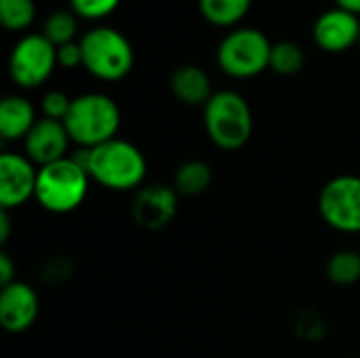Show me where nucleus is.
Returning <instances> with one entry per match:
<instances>
[{
	"label": "nucleus",
	"mask_w": 360,
	"mask_h": 358,
	"mask_svg": "<svg viewBox=\"0 0 360 358\" xmlns=\"http://www.w3.org/2000/svg\"><path fill=\"white\" fill-rule=\"evenodd\" d=\"M148 171V162L143 152L127 141L112 139L97 148H91L89 175L99 186L114 192H129L143 184Z\"/></svg>",
	"instance_id": "obj_1"
},
{
	"label": "nucleus",
	"mask_w": 360,
	"mask_h": 358,
	"mask_svg": "<svg viewBox=\"0 0 360 358\" xmlns=\"http://www.w3.org/2000/svg\"><path fill=\"white\" fill-rule=\"evenodd\" d=\"M63 124L74 143L80 148H97L116 139L120 129V108L103 93H84L74 97Z\"/></svg>",
	"instance_id": "obj_2"
},
{
	"label": "nucleus",
	"mask_w": 360,
	"mask_h": 358,
	"mask_svg": "<svg viewBox=\"0 0 360 358\" xmlns=\"http://www.w3.org/2000/svg\"><path fill=\"white\" fill-rule=\"evenodd\" d=\"M89 173L72 158H63L38 169L36 203L55 215L76 211L89 194Z\"/></svg>",
	"instance_id": "obj_3"
},
{
	"label": "nucleus",
	"mask_w": 360,
	"mask_h": 358,
	"mask_svg": "<svg viewBox=\"0 0 360 358\" xmlns=\"http://www.w3.org/2000/svg\"><path fill=\"white\" fill-rule=\"evenodd\" d=\"M209 139L221 150H240L253 135V112L236 91H217L202 112Z\"/></svg>",
	"instance_id": "obj_4"
},
{
	"label": "nucleus",
	"mask_w": 360,
	"mask_h": 358,
	"mask_svg": "<svg viewBox=\"0 0 360 358\" xmlns=\"http://www.w3.org/2000/svg\"><path fill=\"white\" fill-rule=\"evenodd\" d=\"M82 68L103 82L122 80L135 65V51L129 38L108 25L93 27L80 38Z\"/></svg>",
	"instance_id": "obj_5"
},
{
	"label": "nucleus",
	"mask_w": 360,
	"mask_h": 358,
	"mask_svg": "<svg viewBox=\"0 0 360 358\" xmlns=\"http://www.w3.org/2000/svg\"><path fill=\"white\" fill-rule=\"evenodd\" d=\"M272 42L255 27H234L219 42L217 63L232 78H253L270 68Z\"/></svg>",
	"instance_id": "obj_6"
},
{
	"label": "nucleus",
	"mask_w": 360,
	"mask_h": 358,
	"mask_svg": "<svg viewBox=\"0 0 360 358\" xmlns=\"http://www.w3.org/2000/svg\"><path fill=\"white\" fill-rule=\"evenodd\" d=\"M57 68V46L42 34L23 36L11 51L8 74L21 89H36L44 84Z\"/></svg>",
	"instance_id": "obj_7"
},
{
	"label": "nucleus",
	"mask_w": 360,
	"mask_h": 358,
	"mask_svg": "<svg viewBox=\"0 0 360 358\" xmlns=\"http://www.w3.org/2000/svg\"><path fill=\"white\" fill-rule=\"evenodd\" d=\"M319 213L327 226L338 232H360V177L338 175L329 179L319 194Z\"/></svg>",
	"instance_id": "obj_8"
},
{
	"label": "nucleus",
	"mask_w": 360,
	"mask_h": 358,
	"mask_svg": "<svg viewBox=\"0 0 360 358\" xmlns=\"http://www.w3.org/2000/svg\"><path fill=\"white\" fill-rule=\"evenodd\" d=\"M38 169L25 154L4 152L0 156V209L11 211L36 194Z\"/></svg>",
	"instance_id": "obj_9"
},
{
	"label": "nucleus",
	"mask_w": 360,
	"mask_h": 358,
	"mask_svg": "<svg viewBox=\"0 0 360 358\" xmlns=\"http://www.w3.org/2000/svg\"><path fill=\"white\" fill-rule=\"evenodd\" d=\"M177 192L165 184H150L135 192L133 198V219L143 230H165L177 213Z\"/></svg>",
	"instance_id": "obj_10"
},
{
	"label": "nucleus",
	"mask_w": 360,
	"mask_h": 358,
	"mask_svg": "<svg viewBox=\"0 0 360 358\" xmlns=\"http://www.w3.org/2000/svg\"><path fill=\"white\" fill-rule=\"evenodd\" d=\"M70 141H72L70 133L61 120L42 116L23 139V148H25V156L40 169L51 162L68 158Z\"/></svg>",
	"instance_id": "obj_11"
},
{
	"label": "nucleus",
	"mask_w": 360,
	"mask_h": 358,
	"mask_svg": "<svg viewBox=\"0 0 360 358\" xmlns=\"http://www.w3.org/2000/svg\"><path fill=\"white\" fill-rule=\"evenodd\" d=\"M314 42L327 53H344L359 44L360 19L359 15L344 11L340 6L325 11L312 27Z\"/></svg>",
	"instance_id": "obj_12"
},
{
	"label": "nucleus",
	"mask_w": 360,
	"mask_h": 358,
	"mask_svg": "<svg viewBox=\"0 0 360 358\" xmlns=\"http://www.w3.org/2000/svg\"><path fill=\"white\" fill-rule=\"evenodd\" d=\"M40 302L34 287L15 281L0 291V325L8 333L27 331L38 319Z\"/></svg>",
	"instance_id": "obj_13"
},
{
	"label": "nucleus",
	"mask_w": 360,
	"mask_h": 358,
	"mask_svg": "<svg viewBox=\"0 0 360 358\" xmlns=\"http://www.w3.org/2000/svg\"><path fill=\"white\" fill-rule=\"evenodd\" d=\"M171 93L186 106H207L213 97V84L209 74L198 65H179L169 78Z\"/></svg>",
	"instance_id": "obj_14"
},
{
	"label": "nucleus",
	"mask_w": 360,
	"mask_h": 358,
	"mask_svg": "<svg viewBox=\"0 0 360 358\" xmlns=\"http://www.w3.org/2000/svg\"><path fill=\"white\" fill-rule=\"evenodd\" d=\"M36 122V110L27 97L8 95L0 101V135L4 141L25 139Z\"/></svg>",
	"instance_id": "obj_15"
},
{
	"label": "nucleus",
	"mask_w": 360,
	"mask_h": 358,
	"mask_svg": "<svg viewBox=\"0 0 360 358\" xmlns=\"http://www.w3.org/2000/svg\"><path fill=\"white\" fill-rule=\"evenodd\" d=\"M213 181V171L207 162L202 160H188L184 165H179V169L175 171V179H173V188L179 196H200L211 188Z\"/></svg>",
	"instance_id": "obj_16"
},
{
	"label": "nucleus",
	"mask_w": 360,
	"mask_h": 358,
	"mask_svg": "<svg viewBox=\"0 0 360 358\" xmlns=\"http://www.w3.org/2000/svg\"><path fill=\"white\" fill-rule=\"evenodd\" d=\"M253 0H198V11L200 15L217 27H232L238 25Z\"/></svg>",
	"instance_id": "obj_17"
},
{
	"label": "nucleus",
	"mask_w": 360,
	"mask_h": 358,
	"mask_svg": "<svg viewBox=\"0 0 360 358\" xmlns=\"http://www.w3.org/2000/svg\"><path fill=\"white\" fill-rule=\"evenodd\" d=\"M306 65L304 49L293 40H278L272 42L270 53V70L278 76H295Z\"/></svg>",
	"instance_id": "obj_18"
},
{
	"label": "nucleus",
	"mask_w": 360,
	"mask_h": 358,
	"mask_svg": "<svg viewBox=\"0 0 360 358\" xmlns=\"http://www.w3.org/2000/svg\"><path fill=\"white\" fill-rule=\"evenodd\" d=\"M327 276L333 285L350 287L360 281V253L352 249H342L333 253L327 262Z\"/></svg>",
	"instance_id": "obj_19"
},
{
	"label": "nucleus",
	"mask_w": 360,
	"mask_h": 358,
	"mask_svg": "<svg viewBox=\"0 0 360 358\" xmlns=\"http://www.w3.org/2000/svg\"><path fill=\"white\" fill-rule=\"evenodd\" d=\"M78 19L80 17L74 11H55L44 19L40 34L55 46L74 42L78 34Z\"/></svg>",
	"instance_id": "obj_20"
},
{
	"label": "nucleus",
	"mask_w": 360,
	"mask_h": 358,
	"mask_svg": "<svg viewBox=\"0 0 360 358\" xmlns=\"http://www.w3.org/2000/svg\"><path fill=\"white\" fill-rule=\"evenodd\" d=\"M34 0H0V21L8 32H23L34 23Z\"/></svg>",
	"instance_id": "obj_21"
},
{
	"label": "nucleus",
	"mask_w": 360,
	"mask_h": 358,
	"mask_svg": "<svg viewBox=\"0 0 360 358\" xmlns=\"http://www.w3.org/2000/svg\"><path fill=\"white\" fill-rule=\"evenodd\" d=\"M122 0H70V11H74L80 19L97 21L112 15Z\"/></svg>",
	"instance_id": "obj_22"
},
{
	"label": "nucleus",
	"mask_w": 360,
	"mask_h": 358,
	"mask_svg": "<svg viewBox=\"0 0 360 358\" xmlns=\"http://www.w3.org/2000/svg\"><path fill=\"white\" fill-rule=\"evenodd\" d=\"M72 97H68V93L63 91H49L44 93L42 101H40V108H42V114L44 118H53V120H65L70 108H72Z\"/></svg>",
	"instance_id": "obj_23"
},
{
	"label": "nucleus",
	"mask_w": 360,
	"mask_h": 358,
	"mask_svg": "<svg viewBox=\"0 0 360 358\" xmlns=\"http://www.w3.org/2000/svg\"><path fill=\"white\" fill-rule=\"evenodd\" d=\"M57 65L59 68H68V70L82 65V46H80V40H74V42H68V44L57 46Z\"/></svg>",
	"instance_id": "obj_24"
},
{
	"label": "nucleus",
	"mask_w": 360,
	"mask_h": 358,
	"mask_svg": "<svg viewBox=\"0 0 360 358\" xmlns=\"http://www.w3.org/2000/svg\"><path fill=\"white\" fill-rule=\"evenodd\" d=\"M11 283H15V266L8 257V253L2 251L0 253V285L8 287Z\"/></svg>",
	"instance_id": "obj_25"
},
{
	"label": "nucleus",
	"mask_w": 360,
	"mask_h": 358,
	"mask_svg": "<svg viewBox=\"0 0 360 358\" xmlns=\"http://www.w3.org/2000/svg\"><path fill=\"white\" fill-rule=\"evenodd\" d=\"M8 234H11V217L8 211L0 209V243H6Z\"/></svg>",
	"instance_id": "obj_26"
},
{
	"label": "nucleus",
	"mask_w": 360,
	"mask_h": 358,
	"mask_svg": "<svg viewBox=\"0 0 360 358\" xmlns=\"http://www.w3.org/2000/svg\"><path fill=\"white\" fill-rule=\"evenodd\" d=\"M335 4L344 11H350L360 17V0H335Z\"/></svg>",
	"instance_id": "obj_27"
},
{
	"label": "nucleus",
	"mask_w": 360,
	"mask_h": 358,
	"mask_svg": "<svg viewBox=\"0 0 360 358\" xmlns=\"http://www.w3.org/2000/svg\"><path fill=\"white\" fill-rule=\"evenodd\" d=\"M359 44H360V38H359Z\"/></svg>",
	"instance_id": "obj_28"
}]
</instances>
